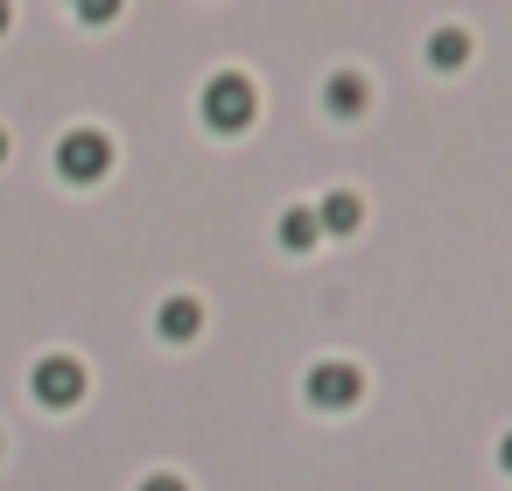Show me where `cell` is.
I'll use <instances>...</instances> for the list:
<instances>
[{
    "mask_svg": "<svg viewBox=\"0 0 512 491\" xmlns=\"http://www.w3.org/2000/svg\"><path fill=\"white\" fill-rule=\"evenodd\" d=\"M316 239H323V232H316V211H309V204H288V211H281V246H288V253H309Z\"/></svg>",
    "mask_w": 512,
    "mask_h": 491,
    "instance_id": "obj_9",
    "label": "cell"
},
{
    "mask_svg": "<svg viewBox=\"0 0 512 491\" xmlns=\"http://www.w3.org/2000/svg\"><path fill=\"white\" fill-rule=\"evenodd\" d=\"M197 106H204V127H211V134H246V127L260 120V85H253L246 71H218Z\"/></svg>",
    "mask_w": 512,
    "mask_h": 491,
    "instance_id": "obj_1",
    "label": "cell"
},
{
    "mask_svg": "<svg viewBox=\"0 0 512 491\" xmlns=\"http://www.w3.org/2000/svg\"><path fill=\"white\" fill-rule=\"evenodd\" d=\"M113 169V141L99 134V127H71L64 141H57V176L64 183H99Z\"/></svg>",
    "mask_w": 512,
    "mask_h": 491,
    "instance_id": "obj_2",
    "label": "cell"
},
{
    "mask_svg": "<svg viewBox=\"0 0 512 491\" xmlns=\"http://www.w3.org/2000/svg\"><path fill=\"white\" fill-rule=\"evenodd\" d=\"M141 491H190V484H183V477H169V470H162V477H148V484H141Z\"/></svg>",
    "mask_w": 512,
    "mask_h": 491,
    "instance_id": "obj_10",
    "label": "cell"
},
{
    "mask_svg": "<svg viewBox=\"0 0 512 491\" xmlns=\"http://www.w3.org/2000/svg\"><path fill=\"white\" fill-rule=\"evenodd\" d=\"M302 393H309L316 407L344 414V407H358V393H365V372H358V365H344V358H323V365L302 379Z\"/></svg>",
    "mask_w": 512,
    "mask_h": 491,
    "instance_id": "obj_4",
    "label": "cell"
},
{
    "mask_svg": "<svg viewBox=\"0 0 512 491\" xmlns=\"http://www.w3.org/2000/svg\"><path fill=\"white\" fill-rule=\"evenodd\" d=\"M358 225H365V197H358V190H330V197L316 204V232H337V239H344V232H358Z\"/></svg>",
    "mask_w": 512,
    "mask_h": 491,
    "instance_id": "obj_7",
    "label": "cell"
},
{
    "mask_svg": "<svg viewBox=\"0 0 512 491\" xmlns=\"http://www.w3.org/2000/svg\"><path fill=\"white\" fill-rule=\"evenodd\" d=\"M155 330H162L169 344H190V337L204 330V302H197V295H169V302L155 309Z\"/></svg>",
    "mask_w": 512,
    "mask_h": 491,
    "instance_id": "obj_5",
    "label": "cell"
},
{
    "mask_svg": "<svg viewBox=\"0 0 512 491\" xmlns=\"http://www.w3.org/2000/svg\"><path fill=\"white\" fill-rule=\"evenodd\" d=\"M0 162H8V134H0Z\"/></svg>",
    "mask_w": 512,
    "mask_h": 491,
    "instance_id": "obj_12",
    "label": "cell"
},
{
    "mask_svg": "<svg viewBox=\"0 0 512 491\" xmlns=\"http://www.w3.org/2000/svg\"><path fill=\"white\" fill-rule=\"evenodd\" d=\"M323 106H330L337 120H358V113L372 106V85H365L358 71H330V85H323Z\"/></svg>",
    "mask_w": 512,
    "mask_h": 491,
    "instance_id": "obj_6",
    "label": "cell"
},
{
    "mask_svg": "<svg viewBox=\"0 0 512 491\" xmlns=\"http://www.w3.org/2000/svg\"><path fill=\"white\" fill-rule=\"evenodd\" d=\"M29 393H36L43 407H78V400H85V365H78V358H64V351L36 358V372H29Z\"/></svg>",
    "mask_w": 512,
    "mask_h": 491,
    "instance_id": "obj_3",
    "label": "cell"
},
{
    "mask_svg": "<svg viewBox=\"0 0 512 491\" xmlns=\"http://www.w3.org/2000/svg\"><path fill=\"white\" fill-rule=\"evenodd\" d=\"M498 470H512V428L498 435Z\"/></svg>",
    "mask_w": 512,
    "mask_h": 491,
    "instance_id": "obj_11",
    "label": "cell"
},
{
    "mask_svg": "<svg viewBox=\"0 0 512 491\" xmlns=\"http://www.w3.org/2000/svg\"><path fill=\"white\" fill-rule=\"evenodd\" d=\"M0 29H8V8H0Z\"/></svg>",
    "mask_w": 512,
    "mask_h": 491,
    "instance_id": "obj_13",
    "label": "cell"
},
{
    "mask_svg": "<svg viewBox=\"0 0 512 491\" xmlns=\"http://www.w3.org/2000/svg\"><path fill=\"white\" fill-rule=\"evenodd\" d=\"M428 64H435V71H463V64H470V29H456V22L435 29V36H428Z\"/></svg>",
    "mask_w": 512,
    "mask_h": 491,
    "instance_id": "obj_8",
    "label": "cell"
}]
</instances>
